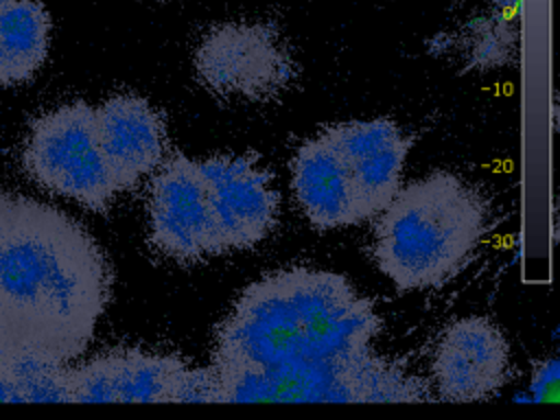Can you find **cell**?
<instances>
[{"instance_id": "7", "label": "cell", "mask_w": 560, "mask_h": 420, "mask_svg": "<svg viewBox=\"0 0 560 420\" xmlns=\"http://www.w3.org/2000/svg\"><path fill=\"white\" fill-rule=\"evenodd\" d=\"M149 188V241L177 262H197L225 252L195 160L171 153Z\"/></svg>"}, {"instance_id": "8", "label": "cell", "mask_w": 560, "mask_h": 420, "mask_svg": "<svg viewBox=\"0 0 560 420\" xmlns=\"http://www.w3.org/2000/svg\"><path fill=\"white\" fill-rule=\"evenodd\" d=\"M225 249L254 247L278 223L280 195L252 155H212L197 162Z\"/></svg>"}, {"instance_id": "15", "label": "cell", "mask_w": 560, "mask_h": 420, "mask_svg": "<svg viewBox=\"0 0 560 420\" xmlns=\"http://www.w3.org/2000/svg\"><path fill=\"white\" fill-rule=\"evenodd\" d=\"M175 402H223L217 372L212 368H186L175 394Z\"/></svg>"}, {"instance_id": "14", "label": "cell", "mask_w": 560, "mask_h": 420, "mask_svg": "<svg viewBox=\"0 0 560 420\" xmlns=\"http://www.w3.org/2000/svg\"><path fill=\"white\" fill-rule=\"evenodd\" d=\"M50 15L37 0L0 2V85L28 81L44 63Z\"/></svg>"}, {"instance_id": "10", "label": "cell", "mask_w": 560, "mask_h": 420, "mask_svg": "<svg viewBox=\"0 0 560 420\" xmlns=\"http://www.w3.org/2000/svg\"><path fill=\"white\" fill-rule=\"evenodd\" d=\"M184 372L175 354L114 348L70 368V402H175Z\"/></svg>"}, {"instance_id": "2", "label": "cell", "mask_w": 560, "mask_h": 420, "mask_svg": "<svg viewBox=\"0 0 560 420\" xmlns=\"http://www.w3.org/2000/svg\"><path fill=\"white\" fill-rule=\"evenodd\" d=\"M372 302L332 271L289 267L252 282L217 328L212 370H300L372 352Z\"/></svg>"}, {"instance_id": "4", "label": "cell", "mask_w": 560, "mask_h": 420, "mask_svg": "<svg viewBox=\"0 0 560 420\" xmlns=\"http://www.w3.org/2000/svg\"><path fill=\"white\" fill-rule=\"evenodd\" d=\"M223 402H418L429 385L374 352L300 370L217 376Z\"/></svg>"}, {"instance_id": "11", "label": "cell", "mask_w": 560, "mask_h": 420, "mask_svg": "<svg viewBox=\"0 0 560 420\" xmlns=\"http://www.w3.org/2000/svg\"><path fill=\"white\" fill-rule=\"evenodd\" d=\"M96 133L116 188H136L166 158V127L147 98L116 94L94 107Z\"/></svg>"}, {"instance_id": "13", "label": "cell", "mask_w": 560, "mask_h": 420, "mask_svg": "<svg viewBox=\"0 0 560 420\" xmlns=\"http://www.w3.org/2000/svg\"><path fill=\"white\" fill-rule=\"evenodd\" d=\"M291 188L304 217L317 230L348 228L372 217L350 171L324 136L306 140L295 151Z\"/></svg>"}, {"instance_id": "3", "label": "cell", "mask_w": 560, "mask_h": 420, "mask_svg": "<svg viewBox=\"0 0 560 420\" xmlns=\"http://www.w3.org/2000/svg\"><path fill=\"white\" fill-rule=\"evenodd\" d=\"M372 256L402 291L455 276L486 232V201L459 175L429 173L396 190L378 212Z\"/></svg>"}, {"instance_id": "5", "label": "cell", "mask_w": 560, "mask_h": 420, "mask_svg": "<svg viewBox=\"0 0 560 420\" xmlns=\"http://www.w3.org/2000/svg\"><path fill=\"white\" fill-rule=\"evenodd\" d=\"M24 166L46 190L105 212L118 188L103 155L94 107L83 101L39 116L26 138Z\"/></svg>"}, {"instance_id": "16", "label": "cell", "mask_w": 560, "mask_h": 420, "mask_svg": "<svg viewBox=\"0 0 560 420\" xmlns=\"http://www.w3.org/2000/svg\"><path fill=\"white\" fill-rule=\"evenodd\" d=\"M9 361H13V357H11V352L7 350V343H4V339H2V335H0V363H9Z\"/></svg>"}, {"instance_id": "1", "label": "cell", "mask_w": 560, "mask_h": 420, "mask_svg": "<svg viewBox=\"0 0 560 420\" xmlns=\"http://www.w3.org/2000/svg\"><path fill=\"white\" fill-rule=\"evenodd\" d=\"M109 267L81 223L0 192V335L13 359L83 354L109 302Z\"/></svg>"}, {"instance_id": "17", "label": "cell", "mask_w": 560, "mask_h": 420, "mask_svg": "<svg viewBox=\"0 0 560 420\" xmlns=\"http://www.w3.org/2000/svg\"><path fill=\"white\" fill-rule=\"evenodd\" d=\"M0 2H2V0H0Z\"/></svg>"}, {"instance_id": "6", "label": "cell", "mask_w": 560, "mask_h": 420, "mask_svg": "<svg viewBox=\"0 0 560 420\" xmlns=\"http://www.w3.org/2000/svg\"><path fill=\"white\" fill-rule=\"evenodd\" d=\"M195 74L223 101L267 103L284 92L295 63L280 33L258 22H228L212 28L197 46Z\"/></svg>"}, {"instance_id": "12", "label": "cell", "mask_w": 560, "mask_h": 420, "mask_svg": "<svg viewBox=\"0 0 560 420\" xmlns=\"http://www.w3.org/2000/svg\"><path fill=\"white\" fill-rule=\"evenodd\" d=\"M322 136L343 160L370 214H378L400 188L409 138L389 118L339 122Z\"/></svg>"}, {"instance_id": "9", "label": "cell", "mask_w": 560, "mask_h": 420, "mask_svg": "<svg viewBox=\"0 0 560 420\" xmlns=\"http://www.w3.org/2000/svg\"><path fill=\"white\" fill-rule=\"evenodd\" d=\"M431 376L438 398L475 402L494 396L510 376V343L483 315L448 324L433 350Z\"/></svg>"}]
</instances>
